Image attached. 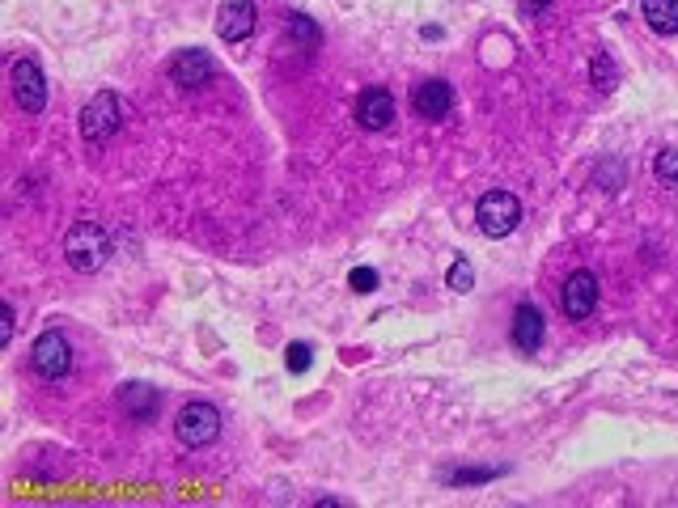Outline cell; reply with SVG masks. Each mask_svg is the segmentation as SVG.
<instances>
[{"mask_svg": "<svg viewBox=\"0 0 678 508\" xmlns=\"http://www.w3.org/2000/svg\"><path fill=\"white\" fill-rule=\"evenodd\" d=\"M64 259L73 272H86L94 275L98 267H106L111 259V237L98 221H76L68 234H64Z\"/></svg>", "mask_w": 678, "mask_h": 508, "instance_id": "obj_1", "label": "cell"}, {"mask_svg": "<svg viewBox=\"0 0 678 508\" xmlns=\"http://www.w3.org/2000/svg\"><path fill=\"white\" fill-rule=\"evenodd\" d=\"M119 124H124V102L115 98L111 89L94 94V98L86 102V111H81V136H86L89 144H106V140L119 132Z\"/></svg>", "mask_w": 678, "mask_h": 508, "instance_id": "obj_2", "label": "cell"}, {"mask_svg": "<svg viewBox=\"0 0 678 508\" xmlns=\"http://www.w3.org/2000/svg\"><path fill=\"white\" fill-rule=\"evenodd\" d=\"M475 224H480V234H488V237H509L521 224L518 195H509V191H488V195L475 204Z\"/></svg>", "mask_w": 678, "mask_h": 508, "instance_id": "obj_3", "label": "cell"}, {"mask_svg": "<svg viewBox=\"0 0 678 508\" xmlns=\"http://www.w3.org/2000/svg\"><path fill=\"white\" fill-rule=\"evenodd\" d=\"M174 433L183 441L187 449H204L212 445L217 436H221V411L212 407V403H187L178 411V420H174Z\"/></svg>", "mask_w": 678, "mask_h": 508, "instance_id": "obj_4", "label": "cell"}, {"mask_svg": "<svg viewBox=\"0 0 678 508\" xmlns=\"http://www.w3.org/2000/svg\"><path fill=\"white\" fill-rule=\"evenodd\" d=\"M9 85H13V98L25 115H43L47 111V76L35 60H13L9 68Z\"/></svg>", "mask_w": 678, "mask_h": 508, "instance_id": "obj_5", "label": "cell"}, {"mask_svg": "<svg viewBox=\"0 0 678 508\" xmlns=\"http://www.w3.org/2000/svg\"><path fill=\"white\" fill-rule=\"evenodd\" d=\"M30 364H35L38 377H51V382H60L73 373V347L60 331H47V335H38L35 347H30Z\"/></svg>", "mask_w": 678, "mask_h": 508, "instance_id": "obj_6", "label": "cell"}, {"mask_svg": "<svg viewBox=\"0 0 678 508\" xmlns=\"http://www.w3.org/2000/svg\"><path fill=\"white\" fill-rule=\"evenodd\" d=\"M255 25H259V9H255V0H225L221 9H217V35L225 43H247L255 35Z\"/></svg>", "mask_w": 678, "mask_h": 508, "instance_id": "obj_7", "label": "cell"}, {"mask_svg": "<svg viewBox=\"0 0 678 508\" xmlns=\"http://www.w3.org/2000/svg\"><path fill=\"white\" fill-rule=\"evenodd\" d=\"M564 314L572 318V323H585L593 310H598V275L593 272H572L568 275V284H564Z\"/></svg>", "mask_w": 678, "mask_h": 508, "instance_id": "obj_8", "label": "cell"}, {"mask_svg": "<svg viewBox=\"0 0 678 508\" xmlns=\"http://www.w3.org/2000/svg\"><path fill=\"white\" fill-rule=\"evenodd\" d=\"M357 124L365 132H386V127L395 124V98H390V89H365L357 98Z\"/></svg>", "mask_w": 678, "mask_h": 508, "instance_id": "obj_9", "label": "cell"}, {"mask_svg": "<svg viewBox=\"0 0 678 508\" xmlns=\"http://www.w3.org/2000/svg\"><path fill=\"white\" fill-rule=\"evenodd\" d=\"M208 76H212V60H208V51H178L170 60V81L174 85H183V89H199V85H208Z\"/></svg>", "mask_w": 678, "mask_h": 508, "instance_id": "obj_10", "label": "cell"}, {"mask_svg": "<svg viewBox=\"0 0 678 508\" xmlns=\"http://www.w3.org/2000/svg\"><path fill=\"white\" fill-rule=\"evenodd\" d=\"M420 119H429V124H441L445 115L454 111V89L445 85V81H424L416 89V98H411Z\"/></svg>", "mask_w": 678, "mask_h": 508, "instance_id": "obj_11", "label": "cell"}, {"mask_svg": "<svg viewBox=\"0 0 678 508\" xmlns=\"http://www.w3.org/2000/svg\"><path fill=\"white\" fill-rule=\"evenodd\" d=\"M542 331H547L542 314L534 310L531 301H521L518 310H513V347L526 352V356H534V352L542 347Z\"/></svg>", "mask_w": 678, "mask_h": 508, "instance_id": "obj_12", "label": "cell"}, {"mask_svg": "<svg viewBox=\"0 0 678 508\" xmlns=\"http://www.w3.org/2000/svg\"><path fill=\"white\" fill-rule=\"evenodd\" d=\"M119 407H124L127 420H153L161 407V398L153 385H124V390H119Z\"/></svg>", "mask_w": 678, "mask_h": 508, "instance_id": "obj_13", "label": "cell"}, {"mask_svg": "<svg viewBox=\"0 0 678 508\" xmlns=\"http://www.w3.org/2000/svg\"><path fill=\"white\" fill-rule=\"evenodd\" d=\"M644 22L657 35H678V0H644L641 5Z\"/></svg>", "mask_w": 678, "mask_h": 508, "instance_id": "obj_14", "label": "cell"}, {"mask_svg": "<svg viewBox=\"0 0 678 508\" xmlns=\"http://www.w3.org/2000/svg\"><path fill=\"white\" fill-rule=\"evenodd\" d=\"M288 35H293L297 47H306V51L322 43V30L309 22V17H301V13H293V17H288Z\"/></svg>", "mask_w": 678, "mask_h": 508, "instance_id": "obj_15", "label": "cell"}, {"mask_svg": "<svg viewBox=\"0 0 678 508\" xmlns=\"http://www.w3.org/2000/svg\"><path fill=\"white\" fill-rule=\"evenodd\" d=\"M590 76H593V85L602 89V94H611V89H615V64H611V55H606V51H593Z\"/></svg>", "mask_w": 678, "mask_h": 508, "instance_id": "obj_16", "label": "cell"}, {"mask_svg": "<svg viewBox=\"0 0 678 508\" xmlns=\"http://www.w3.org/2000/svg\"><path fill=\"white\" fill-rule=\"evenodd\" d=\"M445 284L454 288V293H471V288H475V267H471V259H454V263H450Z\"/></svg>", "mask_w": 678, "mask_h": 508, "instance_id": "obj_17", "label": "cell"}, {"mask_svg": "<svg viewBox=\"0 0 678 508\" xmlns=\"http://www.w3.org/2000/svg\"><path fill=\"white\" fill-rule=\"evenodd\" d=\"M657 183L662 186H678V149H666V153H657Z\"/></svg>", "mask_w": 678, "mask_h": 508, "instance_id": "obj_18", "label": "cell"}, {"mask_svg": "<svg viewBox=\"0 0 678 508\" xmlns=\"http://www.w3.org/2000/svg\"><path fill=\"white\" fill-rule=\"evenodd\" d=\"M348 284H352V293H373V288H378V272H373V267H352Z\"/></svg>", "mask_w": 678, "mask_h": 508, "instance_id": "obj_19", "label": "cell"}, {"mask_svg": "<svg viewBox=\"0 0 678 508\" xmlns=\"http://www.w3.org/2000/svg\"><path fill=\"white\" fill-rule=\"evenodd\" d=\"M284 364H288V373H306L309 369V356H314V352H309L306 344H288V352H284Z\"/></svg>", "mask_w": 678, "mask_h": 508, "instance_id": "obj_20", "label": "cell"}, {"mask_svg": "<svg viewBox=\"0 0 678 508\" xmlns=\"http://www.w3.org/2000/svg\"><path fill=\"white\" fill-rule=\"evenodd\" d=\"M13 331H17V314H13V305H0V344H9Z\"/></svg>", "mask_w": 678, "mask_h": 508, "instance_id": "obj_21", "label": "cell"}, {"mask_svg": "<svg viewBox=\"0 0 678 508\" xmlns=\"http://www.w3.org/2000/svg\"><path fill=\"white\" fill-rule=\"evenodd\" d=\"M501 471H467V474H454V483H483V479H496Z\"/></svg>", "mask_w": 678, "mask_h": 508, "instance_id": "obj_22", "label": "cell"}, {"mask_svg": "<svg viewBox=\"0 0 678 508\" xmlns=\"http://www.w3.org/2000/svg\"><path fill=\"white\" fill-rule=\"evenodd\" d=\"M547 5H552V0H521V13H531L534 17V13H542Z\"/></svg>", "mask_w": 678, "mask_h": 508, "instance_id": "obj_23", "label": "cell"}]
</instances>
